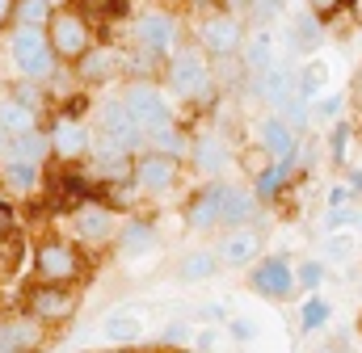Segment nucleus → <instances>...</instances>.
I'll return each instance as SVG.
<instances>
[{"label": "nucleus", "instance_id": "f257e3e1", "mask_svg": "<svg viewBox=\"0 0 362 353\" xmlns=\"http://www.w3.org/2000/svg\"><path fill=\"white\" fill-rule=\"evenodd\" d=\"M8 59L25 80H38V85L51 80L55 68H59V55L51 51V38H47L42 25H17L8 34Z\"/></svg>", "mask_w": 362, "mask_h": 353}, {"label": "nucleus", "instance_id": "f03ea898", "mask_svg": "<svg viewBox=\"0 0 362 353\" xmlns=\"http://www.w3.org/2000/svg\"><path fill=\"white\" fill-rule=\"evenodd\" d=\"M47 38H51V51L59 55V64H81L93 51V42H97L93 38V21L81 8H72V4H64V8L51 13Z\"/></svg>", "mask_w": 362, "mask_h": 353}, {"label": "nucleus", "instance_id": "7ed1b4c3", "mask_svg": "<svg viewBox=\"0 0 362 353\" xmlns=\"http://www.w3.org/2000/svg\"><path fill=\"white\" fill-rule=\"evenodd\" d=\"M165 80L177 97L211 101V55L202 47H177L165 59Z\"/></svg>", "mask_w": 362, "mask_h": 353}, {"label": "nucleus", "instance_id": "20e7f679", "mask_svg": "<svg viewBox=\"0 0 362 353\" xmlns=\"http://www.w3.org/2000/svg\"><path fill=\"white\" fill-rule=\"evenodd\" d=\"M198 47L211 55V59H228L245 47V21L236 17V8H211L198 17Z\"/></svg>", "mask_w": 362, "mask_h": 353}, {"label": "nucleus", "instance_id": "39448f33", "mask_svg": "<svg viewBox=\"0 0 362 353\" xmlns=\"http://www.w3.org/2000/svg\"><path fill=\"white\" fill-rule=\"evenodd\" d=\"M122 101H127L131 118L139 122L144 139L156 135V131H165V126H173V105H169V97L152 85V80H135V85H127Z\"/></svg>", "mask_w": 362, "mask_h": 353}, {"label": "nucleus", "instance_id": "423d86ee", "mask_svg": "<svg viewBox=\"0 0 362 353\" xmlns=\"http://www.w3.org/2000/svg\"><path fill=\"white\" fill-rule=\"evenodd\" d=\"M131 38H135V47L152 51L156 59H169V55L177 51L181 25L169 8H148V13H139V17L131 21Z\"/></svg>", "mask_w": 362, "mask_h": 353}, {"label": "nucleus", "instance_id": "0eeeda50", "mask_svg": "<svg viewBox=\"0 0 362 353\" xmlns=\"http://www.w3.org/2000/svg\"><path fill=\"white\" fill-rule=\"evenodd\" d=\"M34 269H38L42 282H55V286L76 282L81 277V253L64 240H42L38 253H34Z\"/></svg>", "mask_w": 362, "mask_h": 353}, {"label": "nucleus", "instance_id": "6e6552de", "mask_svg": "<svg viewBox=\"0 0 362 353\" xmlns=\"http://www.w3.org/2000/svg\"><path fill=\"white\" fill-rule=\"evenodd\" d=\"M97 139L118 143V148H127V152L144 139V131H139V122L131 118L127 101H101V105H97Z\"/></svg>", "mask_w": 362, "mask_h": 353}, {"label": "nucleus", "instance_id": "1a4fd4ad", "mask_svg": "<svg viewBox=\"0 0 362 353\" xmlns=\"http://www.w3.org/2000/svg\"><path fill=\"white\" fill-rule=\"evenodd\" d=\"M177 173H181V160L169 156V152H148L135 160V185L152 189V193H165L177 185Z\"/></svg>", "mask_w": 362, "mask_h": 353}, {"label": "nucleus", "instance_id": "9d476101", "mask_svg": "<svg viewBox=\"0 0 362 353\" xmlns=\"http://www.w3.org/2000/svg\"><path fill=\"white\" fill-rule=\"evenodd\" d=\"M72 223H76V236H81L85 244H105V240L118 236V219H114V210L101 206V202H81Z\"/></svg>", "mask_w": 362, "mask_h": 353}, {"label": "nucleus", "instance_id": "9b49d317", "mask_svg": "<svg viewBox=\"0 0 362 353\" xmlns=\"http://www.w3.org/2000/svg\"><path fill=\"white\" fill-rule=\"evenodd\" d=\"M76 68H81L85 80H97V85L118 80V76L127 72V51H122V47H110V42H93V51L76 64Z\"/></svg>", "mask_w": 362, "mask_h": 353}, {"label": "nucleus", "instance_id": "f8f14e48", "mask_svg": "<svg viewBox=\"0 0 362 353\" xmlns=\"http://www.w3.org/2000/svg\"><path fill=\"white\" fill-rule=\"evenodd\" d=\"M253 290L257 294H266V299H291V290H295V269L291 261H282V257H266V261L253 269Z\"/></svg>", "mask_w": 362, "mask_h": 353}, {"label": "nucleus", "instance_id": "ddd939ff", "mask_svg": "<svg viewBox=\"0 0 362 353\" xmlns=\"http://www.w3.org/2000/svg\"><path fill=\"white\" fill-rule=\"evenodd\" d=\"M51 152H55L59 160H76V156H85V152H89V131H85V122L64 114V118L51 126Z\"/></svg>", "mask_w": 362, "mask_h": 353}, {"label": "nucleus", "instance_id": "4468645a", "mask_svg": "<svg viewBox=\"0 0 362 353\" xmlns=\"http://www.w3.org/2000/svg\"><path fill=\"white\" fill-rule=\"evenodd\" d=\"M30 311L38 320H68L72 316V294L55 282H42V286L30 290Z\"/></svg>", "mask_w": 362, "mask_h": 353}, {"label": "nucleus", "instance_id": "2eb2a0df", "mask_svg": "<svg viewBox=\"0 0 362 353\" xmlns=\"http://www.w3.org/2000/svg\"><path fill=\"white\" fill-rule=\"evenodd\" d=\"M223 193H228V185H206L194 202H189V210H185V223L189 227H198V232H206V227H215L219 219H223Z\"/></svg>", "mask_w": 362, "mask_h": 353}, {"label": "nucleus", "instance_id": "dca6fc26", "mask_svg": "<svg viewBox=\"0 0 362 353\" xmlns=\"http://www.w3.org/2000/svg\"><path fill=\"white\" fill-rule=\"evenodd\" d=\"M101 337H105L110 345H122V349H131V345L144 337V320H139L131 307H118V311H110V316L101 320Z\"/></svg>", "mask_w": 362, "mask_h": 353}, {"label": "nucleus", "instance_id": "f3484780", "mask_svg": "<svg viewBox=\"0 0 362 353\" xmlns=\"http://www.w3.org/2000/svg\"><path fill=\"white\" fill-rule=\"evenodd\" d=\"M257 253H262V232L245 223V227H232V232H228V240H223V249H219V261L249 265Z\"/></svg>", "mask_w": 362, "mask_h": 353}, {"label": "nucleus", "instance_id": "a211bd4d", "mask_svg": "<svg viewBox=\"0 0 362 353\" xmlns=\"http://www.w3.org/2000/svg\"><path fill=\"white\" fill-rule=\"evenodd\" d=\"M257 143H266V152L274 160H295V126L282 114H274V118L262 122V139Z\"/></svg>", "mask_w": 362, "mask_h": 353}, {"label": "nucleus", "instance_id": "6ab92c4d", "mask_svg": "<svg viewBox=\"0 0 362 353\" xmlns=\"http://www.w3.org/2000/svg\"><path fill=\"white\" fill-rule=\"evenodd\" d=\"M25 131H38V109L17 101V97L0 101V135L13 139V135H25Z\"/></svg>", "mask_w": 362, "mask_h": 353}, {"label": "nucleus", "instance_id": "aec40b11", "mask_svg": "<svg viewBox=\"0 0 362 353\" xmlns=\"http://www.w3.org/2000/svg\"><path fill=\"white\" fill-rule=\"evenodd\" d=\"M42 345V328L34 320H8L0 324V353H25Z\"/></svg>", "mask_w": 362, "mask_h": 353}, {"label": "nucleus", "instance_id": "412c9836", "mask_svg": "<svg viewBox=\"0 0 362 353\" xmlns=\"http://www.w3.org/2000/svg\"><path fill=\"white\" fill-rule=\"evenodd\" d=\"M240 55H245V68H249L253 76L270 72V68H274V34H270V30H253V34H245Z\"/></svg>", "mask_w": 362, "mask_h": 353}, {"label": "nucleus", "instance_id": "4be33fe9", "mask_svg": "<svg viewBox=\"0 0 362 353\" xmlns=\"http://www.w3.org/2000/svg\"><path fill=\"white\" fill-rule=\"evenodd\" d=\"M194 169L202 176H219L228 169V143L206 135V139H194Z\"/></svg>", "mask_w": 362, "mask_h": 353}, {"label": "nucleus", "instance_id": "5701e85b", "mask_svg": "<svg viewBox=\"0 0 362 353\" xmlns=\"http://www.w3.org/2000/svg\"><path fill=\"white\" fill-rule=\"evenodd\" d=\"M320 21H325V17H316L312 8L295 13V17H291V25H286L291 47H295V51H316V47H320Z\"/></svg>", "mask_w": 362, "mask_h": 353}, {"label": "nucleus", "instance_id": "b1692460", "mask_svg": "<svg viewBox=\"0 0 362 353\" xmlns=\"http://www.w3.org/2000/svg\"><path fill=\"white\" fill-rule=\"evenodd\" d=\"M0 181H4L13 193H34V189L42 185V173H38L34 160H17V156H13V160L0 169Z\"/></svg>", "mask_w": 362, "mask_h": 353}, {"label": "nucleus", "instance_id": "393cba45", "mask_svg": "<svg viewBox=\"0 0 362 353\" xmlns=\"http://www.w3.org/2000/svg\"><path fill=\"white\" fill-rule=\"evenodd\" d=\"M253 210H257L253 193H245V189H232V185H228V193H223V219H219V223H228V227H245V223L253 219Z\"/></svg>", "mask_w": 362, "mask_h": 353}, {"label": "nucleus", "instance_id": "a878e982", "mask_svg": "<svg viewBox=\"0 0 362 353\" xmlns=\"http://www.w3.org/2000/svg\"><path fill=\"white\" fill-rule=\"evenodd\" d=\"M215 265H219V257H215V253H206V249L185 253V257H181V265H177V282H185V286L206 282V277L215 273Z\"/></svg>", "mask_w": 362, "mask_h": 353}, {"label": "nucleus", "instance_id": "bb28decb", "mask_svg": "<svg viewBox=\"0 0 362 353\" xmlns=\"http://www.w3.org/2000/svg\"><path fill=\"white\" fill-rule=\"evenodd\" d=\"M152 227L148 223H127L122 227V261H139L144 253H152Z\"/></svg>", "mask_w": 362, "mask_h": 353}, {"label": "nucleus", "instance_id": "cd10ccee", "mask_svg": "<svg viewBox=\"0 0 362 353\" xmlns=\"http://www.w3.org/2000/svg\"><path fill=\"white\" fill-rule=\"evenodd\" d=\"M8 148H13V156L17 160H42L47 152H51V135H38V131H25V135H13L8 139Z\"/></svg>", "mask_w": 362, "mask_h": 353}, {"label": "nucleus", "instance_id": "c85d7f7f", "mask_svg": "<svg viewBox=\"0 0 362 353\" xmlns=\"http://www.w3.org/2000/svg\"><path fill=\"white\" fill-rule=\"evenodd\" d=\"M325 85H329V64H325V59H308V64L299 68V76H295L299 97H308V101H312Z\"/></svg>", "mask_w": 362, "mask_h": 353}, {"label": "nucleus", "instance_id": "c756f323", "mask_svg": "<svg viewBox=\"0 0 362 353\" xmlns=\"http://www.w3.org/2000/svg\"><path fill=\"white\" fill-rule=\"evenodd\" d=\"M291 92H299L291 72H282V68H270V72H262V97H266L270 105H282Z\"/></svg>", "mask_w": 362, "mask_h": 353}, {"label": "nucleus", "instance_id": "7c9ffc66", "mask_svg": "<svg viewBox=\"0 0 362 353\" xmlns=\"http://www.w3.org/2000/svg\"><path fill=\"white\" fill-rule=\"evenodd\" d=\"M72 8H81L89 21H118V17H127V0H72Z\"/></svg>", "mask_w": 362, "mask_h": 353}, {"label": "nucleus", "instance_id": "2f4dec72", "mask_svg": "<svg viewBox=\"0 0 362 353\" xmlns=\"http://www.w3.org/2000/svg\"><path fill=\"white\" fill-rule=\"evenodd\" d=\"M240 169H245V176H266L274 169V156L266 152V143H249L245 152H240Z\"/></svg>", "mask_w": 362, "mask_h": 353}, {"label": "nucleus", "instance_id": "473e14b6", "mask_svg": "<svg viewBox=\"0 0 362 353\" xmlns=\"http://www.w3.org/2000/svg\"><path fill=\"white\" fill-rule=\"evenodd\" d=\"M51 13H55V8H51L47 0H17V8H13L17 25H42V30H47Z\"/></svg>", "mask_w": 362, "mask_h": 353}, {"label": "nucleus", "instance_id": "72a5a7b5", "mask_svg": "<svg viewBox=\"0 0 362 353\" xmlns=\"http://www.w3.org/2000/svg\"><path fill=\"white\" fill-rule=\"evenodd\" d=\"M329 316H333V307H329V303H325L320 294H312V299H308V303L299 307V324H303L308 333L325 328V324H329Z\"/></svg>", "mask_w": 362, "mask_h": 353}, {"label": "nucleus", "instance_id": "f704fd0d", "mask_svg": "<svg viewBox=\"0 0 362 353\" xmlns=\"http://www.w3.org/2000/svg\"><path fill=\"white\" fill-rule=\"evenodd\" d=\"M341 109H346V97L333 92V97H320V101L312 105V118H316V122H341Z\"/></svg>", "mask_w": 362, "mask_h": 353}, {"label": "nucleus", "instance_id": "c9c22d12", "mask_svg": "<svg viewBox=\"0 0 362 353\" xmlns=\"http://www.w3.org/2000/svg\"><path fill=\"white\" fill-rule=\"evenodd\" d=\"M295 282L308 286V290H316V286L325 282V261H303L299 269H295Z\"/></svg>", "mask_w": 362, "mask_h": 353}, {"label": "nucleus", "instance_id": "e433bc0d", "mask_svg": "<svg viewBox=\"0 0 362 353\" xmlns=\"http://www.w3.org/2000/svg\"><path fill=\"white\" fill-rule=\"evenodd\" d=\"M189 341H194V328L181 324V320H173V324L160 328V345H189Z\"/></svg>", "mask_w": 362, "mask_h": 353}, {"label": "nucleus", "instance_id": "4c0bfd02", "mask_svg": "<svg viewBox=\"0 0 362 353\" xmlns=\"http://www.w3.org/2000/svg\"><path fill=\"white\" fill-rule=\"evenodd\" d=\"M346 156H350V126L346 122H333V160L346 164Z\"/></svg>", "mask_w": 362, "mask_h": 353}, {"label": "nucleus", "instance_id": "58836bf2", "mask_svg": "<svg viewBox=\"0 0 362 353\" xmlns=\"http://www.w3.org/2000/svg\"><path fill=\"white\" fill-rule=\"evenodd\" d=\"M350 253H354V236H329V249H325L329 261H346Z\"/></svg>", "mask_w": 362, "mask_h": 353}, {"label": "nucleus", "instance_id": "ea45409f", "mask_svg": "<svg viewBox=\"0 0 362 353\" xmlns=\"http://www.w3.org/2000/svg\"><path fill=\"white\" fill-rule=\"evenodd\" d=\"M13 232H17V215H13V206L0 198V240H4V236H13Z\"/></svg>", "mask_w": 362, "mask_h": 353}, {"label": "nucleus", "instance_id": "a19ab883", "mask_svg": "<svg viewBox=\"0 0 362 353\" xmlns=\"http://www.w3.org/2000/svg\"><path fill=\"white\" fill-rule=\"evenodd\" d=\"M308 8H312L316 17H333V13L346 8V0H308Z\"/></svg>", "mask_w": 362, "mask_h": 353}, {"label": "nucleus", "instance_id": "79ce46f5", "mask_svg": "<svg viewBox=\"0 0 362 353\" xmlns=\"http://www.w3.org/2000/svg\"><path fill=\"white\" fill-rule=\"evenodd\" d=\"M189 345H198V353H211L215 345H219V333H215V328H202V333H194Z\"/></svg>", "mask_w": 362, "mask_h": 353}, {"label": "nucleus", "instance_id": "37998d69", "mask_svg": "<svg viewBox=\"0 0 362 353\" xmlns=\"http://www.w3.org/2000/svg\"><path fill=\"white\" fill-rule=\"evenodd\" d=\"M232 337L236 341H253L257 337V324L253 320H232Z\"/></svg>", "mask_w": 362, "mask_h": 353}, {"label": "nucleus", "instance_id": "c03bdc74", "mask_svg": "<svg viewBox=\"0 0 362 353\" xmlns=\"http://www.w3.org/2000/svg\"><path fill=\"white\" fill-rule=\"evenodd\" d=\"M350 202V185H337L333 193H329V206H346Z\"/></svg>", "mask_w": 362, "mask_h": 353}, {"label": "nucleus", "instance_id": "a18cd8bd", "mask_svg": "<svg viewBox=\"0 0 362 353\" xmlns=\"http://www.w3.org/2000/svg\"><path fill=\"white\" fill-rule=\"evenodd\" d=\"M13 8H17V0H0V25L13 21Z\"/></svg>", "mask_w": 362, "mask_h": 353}, {"label": "nucleus", "instance_id": "49530a36", "mask_svg": "<svg viewBox=\"0 0 362 353\" xmlns=\"http://www.w3.org/2000/svg\"><path fill=\"white\" fill-rule=\"evenodd\" d=\"M223 8H249V0H219Z\"/></svg>", "mask_w": 362, "mask_h": 353}, {"label": "nucleus", "instance_id": "de8ad7c7", "mask_svg": "<svg viewBox=\"0 0 362 353\" xmlns=\"http://www.w3.org/2000/svg\"><path fill=\"white\" fill-rule=\"evenodd\" d=\"M354 21L362 25V0H354Z\"/></svg>", "mask_w": 362, "mask_h": 353}, {"label": "nucleus", "instance_id": "09e8293b", "mask_svg": "<svg viewBox=\"0 0 362 353\" xmlns=\"http://www.w3.org/2000/svg\"><path fill=\"white\" fill-rule=\"evenodd\" d=\"M47 4H51V8H64V4H68V0H47Z\"/></svg>", "mask_w": 362, "mask_h": 353}, {"label": "nucleus", "instance_id": "8fccbe9b", "mask_svg": "<svg viewBox=\"0 0 362 353\" xmlns=\"http://www.w3.org/2000/svg\"><path fill=\"white\" fill-rule=\"evenodd\" d=\"M118 353H131V349H122V345H118Z\"/></svg>", "mask_w": 362, "mask_h": 353}, {"label": "nucleus", "instance_id": "3c124183", "mask_svg": "<svg viewBox=\"0 0 362 353\" xmlns=\"http://www.w3.org/2000/svg\"><path fill=\"white\" fill-rule=\"evenodd\" d=\"M358 219H362V210H358Z\"/></svg>", "mask_w": 362, "mask_h": 353}]
</instances>
